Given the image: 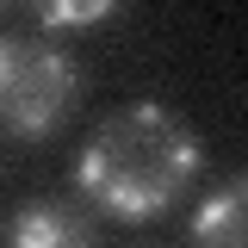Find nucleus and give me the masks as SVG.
<instances>
[{
    "instance_id": "nucleus-1",
    "label": "nucleus",
    "mask_w": 248,
    "mask_h": 248,
    "mask_svg": "<svg viewBox=\"0 0 248 248\" xmlns=\"http://www.w3.org/2000/svg\"><path fill=\"white\" fill-rule=\"evenodd\" d=\"M199 174V143L174 112L130 106L93 130L81 155V192L118 217H155Z\"/></svg>"
},
{
    "instance_id": "nucleus-2",
    "label": "nucleus",
    "mask_w": 248,
    "mask_h": 248,
    "mask_svg": "<svg viewBox=\"0 0 248 248\" xmlns=\"http://www.w3.org/2000/svg\"><path fill=\"white\" fill-rule=\"evenodd\" d=\"M75 75L56 50L31 44V37H0V118L25 137L56 130V118L68 112Z\"/></svg>"
},
{
    "instance_id": "nucleus-3",
    "label": "nucleus",
    "mask_w": 248,
    "mask_h": 248,
    "mask_svg": "<svg viewBox=\"0 0 248 248\" xmlns=\"http://www.w3.org/2000/svg\"><path fill=\"white\" fill-rule=\"evenodd\" d=\"M6 236L25 248H56V242H87L93 223L81 211H68V205H37V211H19L6 223Z\"/></svg>"
},
{
    "instance_id": "nucleus-4",
    "label": "nucleus",
    "mask_w": 248,
    "mask_h": 248,
    "mask_svg": "<svg viewBox=\"0 0 248 248\" xmlns=\"http://www.w3.org/2000/svg\"><path fill=\"white\" fill-rule=\"evenodd\" d=\"M192 236H199V242H242V186L217 192L211 205L199 211V223H192Z\"/></svg>"
},
{
    "instance_id": "nucleus-5",
    "label": "nucleus",
    "mask_w": 248,
    "mask_h": 248,
    "mask_svg": "<svg viewBox=\"0 0 248 248\" xmlns=\"http://www.w3.org/2000/svg\"><path fill=\"white\" fill-rule=\"evenodd\" d=\"M37 6V19H50V25H93V19H106L118 0H31Z\"/></svg>"
}]
</instances>
